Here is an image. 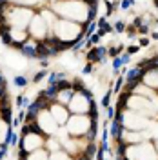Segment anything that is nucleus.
Wrapping results in <instances>:
<instances>
[{
  "label": "nucleus",
  "instance_id": "nucleus-30",
  "mask_svg": "<svg viewBox=\"0 0 158 160\" xmlns=\"http://www.w3.org/2000/svg\"><path fill=\"white\" fill-rule=\"evenodd\" d=\"M105 109H107V118L115 117V109H113V107H105Z\"/></svg>",
  "mask_w": 158,
  "mask_h": 160
},
{
  "label": "nucleus",
  "instance_id": "nucleus-29",
  "mask_svg": "<svg viewBox=\"0 0 158 160\" xmlns=\"http://www.w3.org/2000/svg\"><path fill=\"white\" fill-rule=\"evenodd\" d=\"M115 120H118L120 124H124V120H126V118H124V115H122V111H116V118H115Z\"/></svg>",
  "mask_w": 158,
  "mask_h": 160
},
{
  "label": "nucleus",
  "instance_id": "nucleus-14",
  "mask_svg": "<svg viewBox=\"0 0 158 160\" xmlns=\"http://www.w3.org/2000/svg\"><path fill=\"white\" fill-rule=\"evenodd\" d=\"M122 49H124L122 46H118V47H109V49H107V53H109L111 56H113V58H115V56H118V55L122 53Z\"/></svg>",
  "mask_w": 158,
  "mask_h": 160
},
{
  "label": "nucleus",
  "instance_id": "nucleus-24",
  "mask_svg": "<svg viewBox=\"0 0 158 160\" xmlns=\"http://www.w3.org/2000/svg\"><path fill=\"white\" fill-rule=\"evenodd\" d=\"M133 26H135V27L144 26V18H142V17H136V18H135V22H133Z\"/></svg>",
  "mask_w": 158,
  "mask_h": 160
},
{
  "label": "nucleus",
  "instance_id": "nucleus-11",
  "mask_svg": "<svg viewBox=\"0 0 158 160\" xmlns=\"http://www.w3.org/2000/svg\"><path fill=\"white\" fill-rule=\"evenodd\" d=\"M124 65L122 62V56H115L113 58V73H120V67Z\"/></svg>",
  "mask_w": 158,
  "mask_h": 160
},
{
  "label": "nucleus",
  "instance_id": "nucleus-36",
  "mask_svg": "<svg viewBox=\"0 0 158 160\" xmlns=\"http://www.w3.org/2000/svg\"><path fill=\"white\" fill-rule=\"evenodd\" d=\"M17 142H18V138H17V135H15V133H13V137H11V142H9V144H13V146H15V144H17Z\"/></svg>",
  "mask_w": 158,
  "mask_h": 160
},
{
  "label": "nucleus",
  "instance_id": "nucleus-2",
  "mask_svg": "<svg viewBox=\"0 0 158 160\" xmlns=\"http://www.w3.org/2000/svg\"><path fill=\"white\" fill-rule=\"evenodd\" d=\"M109 133L115 140L122 138V133H124V124H120L118 120H111V126H109Z\"/></svg>",
  "mask_w": 158,
  "mask_h": 160
},
{
  "label": "nucleus",
  "instance_id": "nucleus-20",
  "mask_svg": "<svg viewBox=\"0 0 158 160\" xmlns=\"http://www.w3.org/2000/svg\"><path fill=\"white\" fill-rule=\"evenodd\" d=\"M126 31H127V35H129V38H135V35H136V27H135V26H127Z\"/></svg>",
  "mask_w": 158,
  "mask_h": 160
},
{
  "label": "nucleus",
  "instance_id": "nucleus-9",
  "mask_svg": "<svg viewBox=\"0 0 158 160\" xmlns=\"http://www.w3.org/2000/svg\"><path fill=\"white\" fill-rule=\"evenodd\" d=\"M96 9H98L96 6H89V9H87V15H85V18H87V24L95 20V17H96Z\"/></svg>",
  "mask_w": 158,
  "mask_h": 160
},
{
  "label": "nucleus",
  "instance_id": "nucleus-39",
  "mask_svg": "<svg viewBox=\"0 0 158 160\" xmlns=\"http://www.w3.org/2000/svg\"><path fill=\"white\" fill-rule=\"evenodd\" d=\"M151 38H155V40H158V33H153V35H151Z\"/></svg>",
  "mask_w": 158,
  "mask_h": 160
},
{
  "label": "nucleus",
  "instance_id": "nucleus-34",
  "mask_svg": "<svg viewBox=\"0 0 158 160\" xmlns=\"http://www.w3.org/2000/svg\"><path fill=\"white\" fill-rule=\"evenodd\" d=\"M129 56H131L129 53H124V55H122V62H124V64H127V62H129Z\"/></svg>",
  "mask_w": 158,
  "mask_h": 160
},
{
  "label": "nucleus",
  "instance_id": "nucleus-19",
  "mask_svg": "<svg viewBox=\"0 0 158 160\" xmlns=\"http://www.w3.org/2000/svg\"><path fill=\"white\" fill-rule=\"evenodd\" d=\"M116 33H122V31H126V24L124 22H116L115 24V27H113Z\"/></svg>",
  "mask_w": 158,
  "mask_h": 160
},
{
  "label": "nucleus",
  "instance_id": "nucleus-12",
  "mask_svg": "<svg viewBox=\"0 0 158 160\" xmlns=\"http://www.w3.org/2000/svg\"><path fill=\"white\" fill-rule=\"evenodd\" d=\"M62 78H65L64 73H51V76H49V85H55L58 80H62Z\"/></svg>",
  "mask_w": 158,
  "mask_h": 160
},
{
  "label": "nucleus",
  "instance_id": "nucleus-32",
  "mask_svg": "<svg viewBox=\"0 0 158 160\" xmlns=\"http://www.w3.org/2000/svg\"><path fill=\"white\" fill-rule=\"evenodd\" d=\"M149 46V38H142L140 40V47H147Z\"/></svg>",
  "mask_w": 158,
  "mask_h": 160
},
{
  "label": "nucleus",
  "instance_id": "nucleus-16",
  "mask_svg": "<svg viewBox=\"0 0 158 160\" xmlns=\"http://www.w3.org/2000/svg\"><path fill=\"white\" fill-rule=\"evenodd\" d=\"M85 155H87V157H93V155H96V146H95V144H89V146H87Z\"/></svg>",
  "mask_w": 158,
  "mask_h": 160
},
{
  "label": "nucleus",
  "instance_id": "nucleus-35",
  "mask_svg": "<svg viewBox=\"0 0 158 160\" xmlns=\"http://www.w3.org/2000/svg\"><path fill=\"white\" fill-rule=\"evenodd\" d=\"M96 2H98V0H84L85 6H96Z\"/></svg>",
  "mask_w": 158,
  "mask_h": 160
},
{
  "label": "nucleus",
  "instance_id": "nucleus-6",
  "mask_svg": "<svg viewBox=\"0 0 158 160\" xmlns=\"http://www.w3.org/2000/svg\"><path fill=\"white\" fill-rule=\"evenodd\" d=\"M140 84H142V80H127L126 82V91L127 93H133L135 87H138Z\"/></svg>",
  "mask_w": 158,
  "mask_h": 160
},
{
  "label": "nucleus",
  "instance_id": "nucleus-31",
  "mask_svg": "<svg viewBox=\"0 0 158 160\" xmlns=\"http://www.w3.org/2000/svg\"><path fill=\"white\" fill-rule=\"evenodd\" d=\"M122 84H124V80H122V78H118V80H116V85H115V91H120Z\"/></svg>",
  "mask_w": 158,
  "mask_h": 160
},
{
  "label": "nucleus",
  "instance_id": "nucleus-33",
  "mask_svg": "<svg viewBox=\"0 0 158 160\" xmlns=\"http://www.w3.org/2000/svg\"><path fill=\"white\" fill-rule=\"evenodd\" d=\"M91 71H93V65H91V62H89V64L84 67V75H85V73H91Z\"/></svg>",
  "mask_w": 158,
  "mask_h": 160
},
{
  "label": "nucleus",
  "instance_id": "nucleus-21",
  "mask_svg": "<svg viewBox=\"0 0 158 160\" xmlns=\"http://www.w3.org/2000/svg\"><path fill=\"white\" fill-rule=\"evenodd\" d=\"M45 75H47V73H45L44 69H42V71H38V73L35 75V78H33V82H40V80H42V78H44Z\"/></svg>",
  "mask_w": 158,
  "mask_h": 160
},
{
  "label": "nucleus",
  "instance_id": "nucleus-17",
  "mask_svg": "<svg viewBox=\"0 0 158 160\" xmlns=\"http://www.w3.org/2000/svg\"><path fill=\"white\" fill-rule=\"evenodd\" d=\"M133 6H135V0H122V4H120L122 9H129V7H133Z\"/></svg>",
  "mask_w": 158,
  "mask_h": 160
},
{
  "label": "nucleus",
  "instance_id": "nucleus-38",
  "mask_svg": "<svg viewBox=\"0 0 158 160\" xmlns=\"http://www.w3.org/2000/svg\"><path fill=\"white\" fill-rule=\"evenodd\" d=\"M0 85H6V80H4V76L0 75Z\"/></svg>",
  "mask_w": 158,
  "mask_h": 160
},
{
  "label": "nucleus",
  "instance_id": "nucleus-27",
  "mask_svg": "<svg viewBox=\"0 0 158 160\" xmlns=\"http://www.w3.org/2000/svg\"><path fill=\"white\" fill-rule=\"evenodd\" d=\"M87 40H89V42H91V44H98V40H100V35L96 33V35H93V36H89Z\"/></svg>",
  "mask_w": 158,
  "mask_h": 160
},
{
  "label": "nucleus",
  "instance_id": "nucleus-3",
  "mask_svg": "<svg viewBox=\"0 0 158 160\" xmlns=\"http://www.w3.org/2000/svg\"><path fill=\"white\" fill-rule=\"evenodd\" d=\"M38 95H40V96H45L47 100H51V102H55V100L58 98V89H56V85H49L47 89H44V91H40Z\"/></svg>",
  "mask_w": 158,
  "mask_h": 160
},
{
  "label": "nucleus",
  "instance_id": "nucleus-8",
  "mask_svg": "<svg viewBox=\"0 0 158 160\" xmlns=\"http://www.w3.org/2000/svg\"><path fill=\"white\" fill-rule=\"evenodd\" d=\"M56 89H58V93H60V91H65V89H69V87H73V85H71V82H67V80H58V82H56Z\"/></svg>",
  "mask_w": 158,
  "mask_h": 160
},
{
  "label": "nucleus",
  "instance_id": "nucleus-22",
  "mask_svg": "<svg viewBox=\"0 0 158 160\" xmlns=\"http://www.w3.org/2000/svg\"><path fill=\"white\" fill-rule=\"evenodd\" d=\"M7 33H9V26L7 24H0V36H4Z\"/></svg>",
  "mask_w": 158,
  "mask_h": 160
},
{
  "label": "nucleus",
  "instance_id": "nucleus-41",
  "mask_svg": "<svg viewBox=\"0 0 158 160\" xmlns=\"http://www.w3.org/2000/svg\"><path fill=\"white\" fill-rule=\"evenodd\" d=\"M155 7L158 9V0H155Z\"/></svg>",
  "mask_w": 158,
  "mask_h": 160
},
{
  "label": "nucleus",
  "instance_id": "nucleus-5",
  "mask_svg": "<svg viewBox=\"0 0 158 160\" xmlns=\"http://www.w3.org/2000/svg\"><path fill=\"white\" fill-rule=\"evenodd\" d=\"M0 117L4 118L6 124H11V109H9V106L0 107Z\"/></svg>",
  "mask_w": 158,
  "mask_h": 160
},
{
  "label": "nucleus",
  "instance_id": "nucleus-13",
  "mask_svg": "<svg viewBox=\"0 0 158 160\" xmlns=\"http://www.w3.org/2000/svg\"><path fill=\"white\" fill-rule=\"evenodd\" d=\"M13 84L18 85V87H26V85H27V78H26V76H22V75H18L15 80H13Z\"/></svg>",
  "mask_w": 158,
  "mask_h": 160
},
{
  "label": "nucleus",
  "instance_id": "nucleus-4",
  "mask_svg": "<svg viewBox=\"0 0 158 160\" xmlns=\"http://www.w3.org/2000/svg\"><path fill=\"white\" fill-rule=\"evenodd\" d=\"M20 51H22V55L27 56V58H38V55H36V47H35V46H27V44H24Z\"/></svg>",
  "mask_w": 158,
  "mask_h": 160
},
{
  "label": "nucleus",
  "instance_id": "nucleus-10",
  "mask_svg": "<svg viewBox=\"0 0 158 160\" xmlns=\"http://www.w3.org/2000/svg\"><path fill=\"white\" fill-rule=\"evenodd\" d=\"M71 85H73L74 93H82V91L85 89V85L82 84V80H80V78H76V80H73V82H71Z\"/></svg>",
  "mask_w": 158,
  "mask_h": 160
},
{
  "label": "nucleus",
  "instance_id": "nucleus-7",
  "mask_svg": "<svg viewBox=\"0 0 158 160\" xmlns=\"http://www.w3.org/2000/svg\"><path fill=\"white\" fill-rule=\"evenodd\" d=\"M95 29H96V24L95 22H89L87 26H85V29L82 33L85 35V38H89V36H93V33H95Z\"/></svg>",
  "mask_w": 158,
  "mask_h": 160
},
{
  "label": "nucleus",
  "instance_id": "nucleus-18",
  "mask_svg": "<svg viewBox=\"0 0 158 160\" xmlns=\"http://www.w3.org/2000/svg\"><path fill=\"white\" fill-rule=\"evenodd\" d=\"M104 2H105V6H107V17H111V15H113V11L116 9V7H115V4H111L109 0H104Z\"/></svg>",
  "mask_w": 158,
  "mask_h": 160
},
{
  "label": "nucleus",
  "instance_id": "nucleus-42",
  "mask_svg": "<svg viewBox=\"0 0 158 160\" xmlns=\"http://www.w3.org/2000/svg\"><path fill=\"white\" fill-rule=\"evenodd\" d=\"M104 160H105V158H104Z\"/></svg>",
  "mask_w": 158,
  "mask_h": 160
},
{
  "label": "nucleus",
  "instance_id": "nucleus-40",
  "mask_svg": "<svg viewBox=\"0 0 158 160\" xmlns=\"http://www.w3.org/2000/svg\"><path fill=\"white\" fill-rule=\"evenodd\" d=\"M153 60H155V64H156V67H158V53H156V56H155Z\"/></svg>",
  "mask_w": 158,
  "mask_h": 160
},
{
  "label": "nucleus",
  "instance_id": "nucleus-1",
  "mask_svg": "<svg viewBox=\"0 0 158 160\" xmlns=\"http://www.w3.org/2000/svg\"><path fill=\"white\" fill-rule=\"evenodd\" d=\"M144 76H146V69L140 67V65H136V67L129 69L126 73V80H142V82H144Z\"/></svg>",
  "mask_w": 158,
  "mask_h": 160
},
{
  "label": "nucleus",
  "instance_id": "nucleus-23",
  "mask_svg": "<svg viewBox=\"0 0 158 160\" xmlns=\"http://www.w3.org/2000/svg\"><path fill=\"white\" fill-rule=\"evenodd\" d=\"M2 42H4V44H7V46H11V42H13V38H11V35H9V33L2 36Z\"/></svg>",
  "mask_w": 158,
  "mask_h": 160
},
{
  "label": "nucleus",
  "instance_id": "nucleus-15",
  "mask_svg": "<svg viewBox=\"0 0 158 160\" xmlns=\"http://www.w3.org/2000/svg\"><path fill=\"white\" fill-rule=\"evenodd\" d=\"M111 95H113V89H109V91L105 93V96L102 98V106H104V107H109V102H111Z\"/></svg>",
  "mask_w": 158,
  "mask_h": 160
},
{
  "label": "nucleus",
  "instance_id": "nucleus-26",
  "mask_svg": "<svg viewBox=\"0 0 158 160\" xmlns=\"http://www.w3.org/2000/svg\"><path fill=\"white\" fill-rule=\"evenodd\" d=\"M138 33H140V35H147V33H149V27L144 24V26H140V27H138Z\"/></svg>",
  "mask_w": 158,
  "mask_h": 160
},
{
  "label": "nucleus",
  "instance_id": "nucleus-37",
  "mask_svg": "<svg viewBox=\"0 0 158 160\" xmlns=\"http://www.w3.org/2000/svg\"><path fill=\"white\" fill-rule=\"evenodd\" d=\"M80 160H91V157H87V155H85V153H84V155L80 157Z\"/></svg>",
  "mask_w": 158,
  "mask_h": 160
},
{
  "label": "nucleus",
  "instance_id": "nucleus-25",
  "mask_svg": "<svg viewBox=\"0 0 158 160\" xmlns=\"http://www.w3.org/2000/svg\"><path fill=\"white\" fill-rule=\"evenodd\" d=\"M140 51V46H131L129 49H127V53L129 55H135V53H138Z\"/></svg>",
  "mask_w": 158,
  "mask_h": 160
},
{
  "label": "nucleus",
  "instance_id": "nucleus-28",
  "mask_svg": "<svg viewBox=\"0 0 158 160\" xmlns=\"http://www.w3.org/2000/svg\"><path fill=\"white\" fill-rule=\"evenodd\" d=\"M80 95H84L85 98H87V100H93V93H91V91H89V89H84V91H82V93H80Z\"/></svg>",
  "mask_w": 158,
  "mask_h": 160
}]
</instances>
